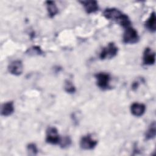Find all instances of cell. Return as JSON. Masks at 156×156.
Returning a JSON list of instances; mask_svg holds the SVG:
<instances>
[{"label":"cell","mask_w":156,"mask_h":156,"mask_svg":"<svg viewBox=\"0 0 156 156\" xmlns=\"http://www.w3.org/2000/svg\"><path fill=\"white\" fill-rule=\"evenodd\" d=\"M103 16L107 20L116 21L124 28L131 25V21L128 16L116 8L106 9L103 12Z\"/></svg>","instance_id":"obj_1"},{"label":"cell","mask_w":156,"mask_h":156,"mask_svg":"<svg viewBox=\"0 0 156 156\" xmlns=\"http://www.w3.org/2000/svg\"><path fill=\"white\" fill-rule=\"evenodd\" d=\"M139 36L137 31L131 26L125 28L123 34V42L126 44H134L138 41Z\"/></svg>","instance_id":"obj_2"},{"label":"cell","mask_w":156,"mask_h":156,"mask_svg":"<svg viewBox=\"0 0 156 156\" xmlns=\"http://www.w3.org/2000/svg\"><path fill=\"white\" fill-rule=\"evenodd\" d=\"M118 51V49L115 43H110L107 46L103 48L99 54V57L102 60L110 59L117 54Z\"/></svg>","instance_id":"obj_3"},{"label":"cell","mask_w":156,"mask_h":156,"mask_svg":"<svg viewBox=\"0 0 156 156\" xmlns=\"http://www.w3.org/2000/svg\"><path fill=\"white\" fill-rule=\"evenodd\" d=\"M96 83L98 87L102 90H107L110 87L109 85V81L110 79V75L105 73H99L95 74Z\"/></svg>","instance_id":"obj_4"},{"label":"cell","mask_w":156,"mask_h":156,"mask_svg":"<svg viewBox=\"0 0 156 156\" xmlns=\"http://www.w3.org/2000/svg\"><path fill=\"white\" fill-rule=\"evenodd\" d=\"M60 140V137L57 129L55 127H49L46 130V142L52 144H56L59 143Z\"/></svg>","instance_id":"obj_5"},{"label":"cell","mask_w":156,"mask_h":156,"mask_svg":"<svg viewBox=\"0 0 156 156\" xmlns=\"http://www.w3.org/2000/svg\"><path fill=\"white\" fill-rule=\"evenodd\" d=\"M98 144V141L94 140L91 135L88 134L82 137L80 141L81 148L85 150H91L94 149Z\"/></svg>","instance_id":"obj_6"},{"label":"cell","mask_w":156,"mask_h":156,"mask_svg":"<svg viewBox=\"0 0 156 156\" xmlns=\"http://www.w3.org/2000/svg\"><path fill=\"white\" fill-rule=\"evenodd\" d=\"M23 63L21 61L16 60L10 63L8 66V70L12 74L15 76H19L23 72Z\"/></svg>","instance_id":"obj_7"},{"label":"cell","mask_w":156,"mask_h":156,"mask_svg":"<svg viewBox=\"0 0 156 156\" xmlns=\"http://www.w3.org/2000/svg\"><path fill=\"white\" fill-rule=\"evenodd\" d=\"M143 63L146 65H152L155 62V54L149 48H146L143 53Z\"/></svg>","instance_id":"obj_8"},{"label":"cell","mask_w":156,"mask_h":156,"mask_svg":"<svg viewBox=\"0 0 156 156\" xmlns=\"http://www.w3.org/2000/svg\"><path fill=\"white\" fill-rule=\"evenodd\" d=\"M83 5L87 13H92L98 10V3L96 1H80Z\"/></svg>","instance_id":"obj_9"},{"label":"cell","mask_w":156,"mask_h":156,"mask_svg":"<svg viewBox=\"0 0 156 156\" xmlns=\"http://www.w3.org/2000/svg\"><path fill=\"white\" fill-rule=\"evenodd\" d=\"M146 110V107L143 104L138 102L133 103L130 107V111L133 115L135 116H142Z\"/></svg>","instance_id":"obj_10"},{"label":"cell","mask_w":156,"mask_h":156,"mask_svg":"<svg viewBox=\"0 0 156 156\" xmlns=\"http://www.w3.org/2000/svg\"><path fill=\"white\" fill-rule=\"evenodd\" d=\"M145 27L151 32H155L156 30V18L155 13L153 12L149 18L145 23Z\"/></svg>","instance_id":"obj_11"},{"label":"cell","mask_w":156,"mask_h":156,"mask_svg":"<svg viewBox=\"0 0 156 156\" xmlns=\"http://www.w3.org/2000/svg\"><path fill=\"white\" fill-rule=\"evenodd\" d=\"M46 9L48 12V15L51 18L54 17L58 13V8L54 1H46Z\"/></svg>","instance_id":"obj_12"},{"label":"cell","mask_w":156,"mask_h":156,"mask_svg":"<svg viewBox=\"0 0 156 156\" xmlns=\"http://www.w3.org/2000/svg\"><path fill=\"white\" fill-rule=\"evenodd\" d=\"M14 111V106L13 102H7L2 104L1 107V115L4 116H7L13 113Z\"/></svg>","instance_id":"obj_13"},{"label":"cell","mask_w":156,"mask_h":156,"mask_svg":"<svg viewBox=\"0 0 156 156\" xmlns=\"http://www.w3.org/2000/svg\"><path fill=\"white\" fill-rule=\"evenodd\" d=\"M155 133H156V126H155V121H154L151 124L148 129L146 132V133H145L146 139V140L153 139L155 136Z\"/></svg>","instance_id":"obj_14"},{"label":"cell","mask_w":156,"mask_h":156,"mask_svg":"<svg viewBox=\"0 0 156 156\" xmlns=\"http://www.w3.org/2000/svg\"><path fill=\"white\" fill-rule=\"evenodd\" d=\"M65 90L69 93H74L76 91V88L73 83L69 80H66L65 83Z\"/></svg>","instance_id":"obj_15"},{"label":"cell","mask_w":156,"mask_h":156,"mask_svg":"<svg viewBox=\"0 0 156 156\" xmlns=\"http://www.w3.org/2000/svg\"><path fill=\"white\" fill-rule=\"evenodd\" d=\"M26 52L30 55H41L43 54V51L38 46H33L27 49Z\"/></svg>","instance_id":"obj_16"},{"label":"cell","mask_w":156,"mask_h":156,"mask_svg":"<svg viewBox=\"0 0 156 156\" xmlns=\"http://www.w3.org/2000/svg\"><path fill=\"white\" fill-rule=\"evenodd\" d=\"M71 142V141L69 137L65 136L63 138H60V142L58 144L62 148H65L70 145Z\"/></svg>","instance_id":"obj_17"},{"label":"cell","mask_w":156,"mask_h":156,"mask_svg":"<svg viewBox=\"0 0 156 156\" xmlns=\"http://www.w3.org/2000/svg\"><path fill=\"white\" fill-rule=\"evenodd\" d=\"M27 151L30 152V154L33 155H36L38 151L37 146L34 143H30L27 145Z\"/></svg>","instance_id":"obj_18"}]
</instances>
